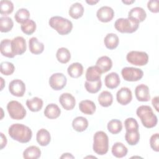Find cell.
Returning <instances> with one entry per match:
<instances>
[{
  "mask_svg": "<svg viewBox=\"0 0 159 159\" xmlns=\"http://www.w3.org/2000/svg\"><path fill=\"white\" fill-rule=\"evenodd\" d=\"M8 133L12 139L23 143L29 142L32 136V132L29 127L18 123L11 125Z\"/></svg>",
  "mask_w": 159,
  "mask_h": 159,
  "instance_id": "cell-1",
  "label": "cell"
},
{
  "mask_svg": "<svg viewBox=\"0 0 159 159\" xmlns=\"http://www.w3.org/2000/svg\"><path fill=\"white\" fill-rule=\"evenodd\" d=\"M136 114L140 119L141 122L145 127L152 128L157 124V117L153 113L152 109L149 106L142 105L139 106L137 109Z\"/></svg>",
  "mask_w": 159,
  "mask_h": 159,
  "instance_id": "cell-2",
  "label": "cell"
},
{
  "mask_svg": "<svg viewBox=\"0 0 159 159\" xmlns=\"http://www.w3.org/2000/svg\"><path fill=\"white\" fill-rule=\"evenodd\" d=\"M48 24L61 35L68 34L73 29L72 22L68 19L61 16L52 17L48 21Z\"/></svg>",
  "mask_w": 159,
  "mask_h": 159,
  "instance_id": "cell-3",
  "label": "cell"
},
{
  "mask_svg": "<svg viewBox=\"0 0 159 159\" xmlns=\"http://www.w3.org/2000/svg\"><path fill=\"white\" fill-rule=\"evenodd\" d=\"M93 150L99 155H103L108 152L109 139L103 131L96 132L93 136Z\"/></svg>",
  "mask_w": 159,
  "mask_h": 159,
  "instance_id": "cell-4",
  "label": "cell"
},
{
  "mask_svg": "<svg viewBox=\"0 0 159 159\" xmlns=\"http://www.w3.org/2000/svg\"><path fill=\"white\" fill-rule=\"evenodd\" d=\"M139 26V23L129 18L117 19L115 23V29L121 33H133L135 32Z\"/></svg>",
  "mask_w": 159,
  "mask_h": 159,
  "instance_id": "cell-5",
  "label": "cell"
},
{
  "mask_svg": "<svg viewBox=\"0 0 159 159\" xmlns=\"http://www.w3.org/2000/svg\"><path fill=\"white\" fill-rule=\"evenodd\" d=\"M9 116L15 120L23 119L26 116V110L21 103L17 101H11L7 104Z\"/></svg>",
  "mask_w": 159,
  "mask_h": 159,
  "instance_id": "cell-6",
  "label": "cell"
},
{
  "mask_svg": "<svg viewBox=\"0 0 159 159\" xmlns=\"http://www.w3.org/2000/svg\"><path fill=\"white\" fill-rule=\"evenodd\" d=\"M127 61L134 65L144 66L148 61V55L145 52L130 51L126 56Z\"/></svg>",
  "mask_w": 159,
  "mask_h": 159,
  "instance_id": "cell-7",
  "label": "cell"
},
{
  "mask_svg": "<svg viewBox=\"0 0 159 159\" xmlns=\"http://www.w3.org/2000/svg\"><path fill=\"white\" fill-rule=\"evenodd\" d=\"M121 75L127 81H137L142 79L143 76V71L138 68L125 67L121 71Z\"/></svg>",
  "mask_w": 159,
  "mask_h": 159,
  "instance_id": "cell-8",
  "label": "cell"
},
{
  "mask_svg": "<svg viewBox=\"0 0 159 159\" xmlns=\"http://www.w3.org/2000/svg\"><path fill=\"white\" fill-rule=\"evenodd\" d=\"M66 77L61 73H54L49 78L50 87L56 91L62 89L66 86Z\"/></svg>",
  "mask_w": 159,
  "mask_h": 159,
  "instance_id": "cell-9",
  "label": "cell"
},
{
  "mask_svg": "<svg viewBox=\"0 0 159 159\" xmlns=\"http://www.w3.org/2000/svg\"><path fill=\"white\" fill-rule=\"evenodd\" d=\"M9 91L13 96L22 97L25 92V85L22 80L16 79L10 82L9 84Z\"/></svg>",
  "mask_w": 159,
  "mask_h": 159,
  "instance_id": "cell-10",
  "label": "cell"
},
{
  "mask_svg": "<svg viewBox=\"0 0 159 159\" xmlns=\"http://www.w3.org/2000/svg\"><path fill=\"white\" fill-rule=\"evenodd\" d=\"M114 16V10L111 7L107 6L100 7L96 12L98 19L102 22H108L111 21L113 19Z\"/></svg>",
  "mask_w": 159,
  "mask_h": 159,
  "instance_id": "cell-11",
  "label": "cell"
},
{
  "mask_svg": "<svg viewBox=\"0 0 159 159\" xmlns=\"http://www.w3.org/2000/svg\"><path fill=\"white\" fill-rule=\"evenodd\" d=\"M12 48L15 56L23 54L27 48L25 39L20 36L14 38L12 40Z\"/></svg>",
  "mask_w": 159,
  "mask_h": 159,
  "instance_id": "cell-12",
  "label": "cell"
},
{
  "mask_svg": "<svg viewBox=\"0 0 159 159\" xmlns=\"http://www.w3.org/2000/svg\"><path fill=\"white\" fill-rule=\"evenodd\" d=\"M116 99L117 102L121 105H127L132 99V94L131 90L127 87L121 88L116 94Z\"/></svg>",
  "mask_w": 159,
  "mask_h": 159,
  "instance_id": "cell-13",
  "label": "cell"
},
{
  "mask_svg": "<svg viewBox=\"0 0 159 159\" xmlns=\"http://www.w3.org/2000/svg\"><path fill=\"white\" fill-rule=\"evenodd\" d=\"M59 102L61 106L66 111L72 110L76 104L75 97L68 93L61 94L59 98Z\"/></svg>",
  "mask_w": 159,
  "mask_h": 159,
  "instance_id": "cell-14",
  "label": "cell"
},
{
  "mask_svg": "<svg viewBox=\"0 0 159 159\" xmlns=\"http://www.w3.org/2000/svg\"><path fill=\"white\" fill-rule=\"evenodd\" d=\"M135 94L137 99L139 101L147 102L150 99L149 88L144 84H140L136 86Z\"/></svg>",
  "mask_w": 159,
  "mask_h": 159,
  "instance_id": "cell-15",
  "label": "cell"
},
{
  "mask_svg": "<svg viewBox=\"0 0 159 159\" xmlns=\"http://www.w3.org/2000/svg\"><path fill=\"white\" fill-rule=\"evenodd\" d=\"M147 17L145 11L140 7H135L130 10L128 13V18L138 22H143Z\"/></svg>",
  "mask_w": 159,
  "mask_h": 159,
  "instance_id": "cell-16",
  "label": "cell"
},
{
  "mask_svg": "<svg viewBox=\"0 0 159 159\" xmlns=\"http://www.w3.org/2000/svg\"><path fill=\"white\" fill-rule=\"evenodd\" d=\"M1 53L6 57L13 58L15 57L12 48V40L6 39L1 40L0 43Z\"/></svg>",
  "mask_w": 159,
  "mask_h": 159,
  "instance_id": "cell-17",
  "label": "cell"
},
{
  "mask_svg": "<svg viewBox=\"0 0 159 159\" xmlns=\"http://www.w3.org/2000/svg\"><path fill=\"white\" fill-rule=\"evenodd\" d=\"M96 66L99 69L102 73H106L111 69L112 62L109 57L102 56L98 59L96 63Z\"/></svg>",
  "mask_w": 159,
  "mask_h": 159,
  "instance_id": "cell-18",
  "label": "cell"
},
{
  "mask_svg": "<svg viewBox=\"0 0 159 159\" xmlns=\"http://www.w3.org/2000/svg\"><path fill=\"white\" fill-rule=\"evenodd\" d=\"M44 115L50 119H54L58 118L60 114L61 110L60 107L55 104L51 103L48 104L44 110Z\"/></svg>",
  "mask_w": 159,
  "mask_h": 159,
  "instance_id": "cell-19",
  "label": "cell"
},
{
  "mask_svg": "<svg viewBox=\"0 0 159 159\" xmlns=\"http://www.w3.org/2000/svg\"><path fill=\"white\" fill-rule=\"evenodd\" d=\"M104 82L107 88L109 89H114L119 85L120 80L117 73L111 72L106 76Z\"/></svg>",
  "mask_w": 159,
  "mask_h": 159,
  "instance_id": "cell-20",
  "label": "cell"
},
{
  "mask_svg": "<svg viewBox=\"0 0 159 159\" xmlns=\"http://www.w3.org/2000/svg\"><path fill=\"white\" fill-rule=\"evenodd\" d=\"M29 47L30 52L35 55H39L43 52L44 50V45L42 42L38 40L37 38L34 37L29 40Z\"/></svg>",
  "mask_w": 159,
  "mask_h": 159,
  "instance_id": "cell-21",
  "label": "cell"
},
{
  "mask_svg": "<svg viewBox=\"0 0 159 159\" xmlns=\"http://www.w3.org/2000/svg\"><path fill=\"white\" fill-rule=\"evenodd\" d=\"M94 102L90 100H83L79 104V109L84 114L92 115L96 111Z\"/></svg>",
  "mask_w": 159,
  "mask_h": 159,
  "instance_id": "cell-22",
  "label": "cell"
},
{
  "mask_svg": "<svg viewBox=\"0 0 159 159\" xmlns=\"http://www.w3.org/2000/svg\"><path fill=\"white\" fill-rule=\"evenodd\" d=\"M102 73L99 69L95 65L91 66L87 68L86 72V81L90 82H94L101 80V76Z\"/></svg>",
  "mask_w": 159,
  "mask_h": 159,
  "instance_id": "cell-23",
  "label": "cell"
},
{
  "mask_svg": "<svg viewBox=\"0 0 159 159\" xmlns=\"http://www.w3.org/2000/svg\"><path fill=\"white\" fill-rule=\"evenodd\" d=\"M36 139L40 145L43 147L47 146L49 144L51 140L50 132L45 129H41L38 130L37 133Z\"/></svg>",
  "mask_w": 159,
  "mask_h": 159,
  "instance_id": "cell-24",
  "label": "cell"
},
{
  "mask_svg": "<svg viewBox=\"0 0 159 159\" xmlns=\"http://www.w3.org/2000/svg\"><path fill=\"white\" fill-rule=\"evenodd\" d=\"M72 127L77 132L84 131L88 127V120L82 116H78L75 118L72 122Z\"/></svg>",
  "mask_w": 159,
  "mask_h": 159,
  "instance_id": "cell-25",
  "label": "cell"
},
{
  "mask_svg": "<svg viewBox=\"0 0 159 159\" xmlns=\"http://www.w3.org/2000/svg\"><path fill=\"white\" fill-rule=\"evenodd\" d=\"M119 42L118 36L114 33H109L106 35L104 39V43L106 47L109 50H113L116 48Z\"/></svg>",
  "mask_w": 159,
  "mask_h": 159,
  "instance_id": "cell-26",
  "label": "cell"
},
{
  "mask_svg": "<svg viewBox=\"0 0 159 159\" xmlns=\"http://www.w3.org/2000/svg\"><path fill=\"white\" fill-rule=\"evenodd\" d=\"M67 71L71 77L77 78L82 75L83 73V66L78 62L73 63L68 67Z\"/></svg>",
  "mask_w": 159,
  "mask_h": 159,
  "instance_id": "cell-27",
  "label": "cell"
},
{
  "mask_svg": "<svg viewBox=\"0 0 159 159\" xmlns=\"http://www.w3.org/2000/svg\"><path fill=\"white\" fill-rule=\"evenodd\" d=\"M69 15L75 19L81 17L84 13V7L80 2H75L73 4L68 11Z\"/></svg>",
  "mask_w": 159,
  "mask_h": 159,
  "instance_id": "cell-28",
  "label": "cell"
},
{
  "mask_svg": "<svg viewBox=\"0 0 159 159\" xmlns=\"http://www.w3.org/2000/svg\"><path fill=\"white\" fill-rule=\"evenodd\" d=\"M41 155L40 148L35 145L27 147L23 152V157L25 159H37Z\"/></svg>",
  "mask_w": 159,
  "mask_h": 159,
  "instance_id": "cell-29",
  "label": "cell"
},
{
  "mask_svg": "<svg viewBox=\"0 0 159 159\" xmlns=\"http://www.w3.org/2000/svg\"><path fill=\"white\" fill-rule=\"evenodd\" d=\"M111 152L114 157L117 158H122L127 155L128 150L122 143L116 142L112 145Z\"/></svg>",
  "mask_w": 159,
  "mask_h": 159,
  "instance_id": "cell-30",
  "label": "cell"
},
{
  "mask_svg": "<svg viewBox=\"0 0 159 159\" xmlns=\"http://www.w3.org/2000/svg\"><path fill=\"white\" fill-rule=\"evenodd\" d=\"M26 105L32 112H38L43 107V101L38 97H34L30 99L27 100Z\"/></svg>",
  "mask_w": 159,
  "mask_h": 159,
  "instance_id": "cell-31",
  "label": "cell"
},
{
  "mask_svg": "<svg viewBox=\"0 0 159 159\" xmlns=\"http://www.w3.org/2000/svg\"><path fill=\"white\" fill-rule=\"evenodd\" d=\"M98 102L102 107H109L113 102V96L109 91H104L98 96Z\"/></svg>",
  "mask_w": 159,
  "mask_h": 159,
  "instance_id": "cell-32",
  "label": "cell"
},
{
  "mask_svg": "<svg viewBox=\"0 0 159 159\" xmlns=\"http://www.w3.org/2000/svg\"><path fill=\"white\" fill-rule=\"evenodd\" d=\"M56 57L60 63H66L70 60L71 53L66 48L61 47L57 50Z\"/></svg>",
  "mask_w": 159,
  "mask_h": 159,
  "instance_id": "cell-33",
  "label": "cell"
},
{
  "mask_svg": "<svg viewBox=\"0 0 159 159\" xmlns=\"http://www.w3.org/2000/svg\"><path fill=\"white\" fill-rule=\"evenodd\" d=\"M107 129L112 134L119 133L122 129V124L119 119H112L107 123Z\"/></svg>",
  "mask_w": 159,
  "mask_h": 159,
  "instance_id": "cell-34",
  "label": "cell"
},
{
  "mask_svg": "<svg viewBox=\"0 0 159 159\" xmlns=\"http://www.w3.org/2000/svg\"><path fill=\"white\" fill-rule=\"evenodd\" d=\"M14 22L11 18L9 17H1L0 18V31L1 32L11 31Z\"/></svg>",
  "mask_w": 159,
  "mask_h": 159,
  "instance_id": "cell-35",
  "label": "cell"
},
{
  "mask_svg": "<svg viewBox=\"0 0 159 159\" xmlns=\"http://www.w3.org/2000/svg\"><path fill=\"white\" fill-rule=\"evenodd\" d=\"M30 12L29 11L25 8L19 9L15 14L14 18L17 22L19 24H23L28 19H29Z\"/></svg>",
  "mask_w": 159,
  "mask_h": 159,
  "instance_id": "cell-36",
  "label": "cell"
},
{
  "mask_svg": "<svg viewBox=\"0 0 159 159\" xmlns=\"http://www.w3.org/2000/svg\"><path fill=\"white\" fill-rule=\"evenodd\" d=\"M20 29L26 35L32 34L36 29V24L32 19H28L27 21L21 24Z\"/></svg>",
  "mask_w": 159,
  "mask_h": 159,
  "instance_id": "cell-37",
  "label": "cell"
},
{
  "mask_svg": "<svg viewBox=\"0 0 159 159\" xmlns=\"http://www.w3.org/2000/svg\"><path fill=\"white\" fill-rule=\"evenodd\" d=\"M126 142L130 145H135L140 140V134L139 130L132 132H126L125 135Z\"/></svg>",
  "mask_w": 159,
  "mask_h": 159,
  "instance_id": "cell-38",
  "label": "cell"
},
{
  "mask_svg": "<svg viewBox=\"0 0 159 159\" xmlns=\"http://www.w3.org/2000/svg\"><path fill=\"white\" fill-rule=\"evenodd\" d=\"M14 4L11 1L1 0L0 1V12L2 15H8L12 12Z\"/></svg>",
  "mask_w": 159,
  "mask_h": 159,
  "instance_id": "cell-39",
  "label": "cell"
},
{
  "mask_svg": "<svg viewBox=\"0 0 159 159\" xmlns=\"http://www.w3.org/2000/svg\"><path fill=\"white\" fill-rule=\"evenodd\" d=\"M84 86L88 92L89 93H98L102 86V83L101 80L94 82H90L86 81L84 83Z\"/></svg>",
  "mask_w": 159,
  "mask_h": 159,
  "instance_id": "cell-40",
  "label": "cell"
},
{
  "mask_svg": "<svg viewBox=\"0 0 159 159\" xmlns=\"http://www.w3.org/2000/svg\"><path fill=\"white\" fill-rule=\"evenodd\" d=\"M15 70L14 65L9 61H3L0 65L1 73L6 76H9L12 75Z\"/></svg>",
  "mask_w": 159,
  "mask_h": 159,
  "instance_id": "cell-41",
  "label": "cell"
},
{
  "mask_svg": "<svg viewBox=\"0 0 159 159\" xmlns=\"http://www.w3.org/2000/svg\"><path fill=\"white\" fill-rule=\"evenodd\" d=\"M126 132H132L139 130V124L137 121L132 117L125 119L124 122Z\"/></svg>",
  "mask_w": 159,
  "mask_h": 159,
  "instance_id": "cell-42",
  "label": "cell"
},
{
  "mask_svg": "<svg viewBox=\"0 0 159 159\" xmlns=\"http://www.w3.org/2000/svg\"><path fill=\"white\" fill-rule=\"evenodd\" d=\"M151 148L155 152H159V135L158 133L153 134L150 139Z\"/></svg>",
  "mask_w": 159,
  "mask_h": 159,
  "instance_id": "cell-43",
  "label": "cell"
},
{
  "mask_svg": "<svg viewBox=\"0 0 159 159\" xmlns=\"http://www.w3.org/2000/svg\"><path fill=\"white\" fill-rule=\"evenodd\" d=\"M158 0H150L147 2L148 9L153 13H158L159 11Z\"/></svg>",
  "mask_w": 159,
  "mask_h": 159,
  "instance_id": "cell-44",
  "label": "cell"
},
{
  "mask_svg": "<svg viewBox=\"0 0 159 159\" xmlns=\"http://www.w3.org/2000/svg\"><path fill=\"white\" fill-rule=\"evenodd\" d=\"M0 134H1V148L3 149V148L5 147L7 144V138L2 132H1Z\"/></svg>",
  "mask_w": 159,
  "mask_h": 159,
  "instance_id": "cell-45",
  "label": "cell"
},
{
  "mask_svg": "<svg viewBox=\"0 0 159 159\" xmlns=\"http://www.w3.org/2000/svg\"><path fill=\"white\" fill-rule=\"evenodd\" d=\"M152 103L156 111L158 112V96L154 97L152 100Z\"/></svg>",
  "mask_w": 159,
  "mask_h": 159,
  "instance_id": "cell-46",
  "label": "cell"
},
{
  "mask_svg": "<svg viewBox=\"0 0 159 159\" xmlns=\"http://www.w3.org/2000/svg\"><path fill=\"white\" fill-rule=\"evenodd\" d=\"M60 158H75V157L73 156L70 153H63L60 157Z\"/></svg>",
  "mask_w": 159,
  "mask_h": 159,
  "instance_id": "cell-47",
  "label": "cell"
},
{
  "mask_svg": "<svg viewBox=\"0 0 159 159\" xmlns=\"http://www.w3.org/2000/svg\"><path fill=\"white\" fill-rule=\"evenodd\" d=\"M86 2L88 3V4H90V5H94V4H96L97 2H99V1H98V0H96V1H94V0H90V1H86Z\"/></svg>",
  "mask_w": 159,
  "mask_h": 159,
  "instance_id": "cell-48",
  "label": "cell"
},
{
  "mask_svg": "<svg viewBox=\"0 0 159 159\" xmlns=\"http://www.w3.org/2000/svg\"><path fill=\"white\" fill-rule=\"evenodd\" d=\"M122 2L125 4H130L135 2V1H122Z\"/></svg>",
  "mask_w": 159,
  "mask_h": 159,
  "instance_id": "cell-49",
  "label": "cell"
},
{
  "mask_svg": "<svg viewBox=\"0 0 159 159\" xmlns=\"http://www.w3.org/2000/svg\"><path fill=\"white\" fill-rule=\"evenodd\" d=\"M0 79H1V82H2V83H1V84H2V87H1V90H2V88H3V85H4V84H3V83H2V81H3V78H1H1H0Z\"/></svg>",
  "mask_w": 159,
  "mask_h": 159,
  "instance_id": "cell-50",
  "label": "cell"
}]
</instances>
